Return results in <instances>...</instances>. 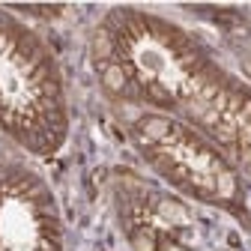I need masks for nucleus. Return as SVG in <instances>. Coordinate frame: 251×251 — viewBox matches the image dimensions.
<instances>
[{"label":"nucleus","instance_id":"obj_1","mask_svg":"<svg viewBox=\"0 0 251 251\" xmlns=\"http://www.w3.org/2000/svg\"><path fill=\"white\" fill-rule=\"evenodd\" d=\"M102 84H105V90L111 93V96H120V93H126V87H129L126 69H123V66H117V63L105 66V69H102Z\"/></svg>","mask_w":251,"mask_h":251},{"label":"nucleus","instance_id":"obj_2","mask_svg":"<svg viewBox=\"0 0 251 251\" xmlns=\"http://www.w3.org/2000/svg\"><path fill=\"white\" fill-rule=\"evenodd\" d=\"M138 129H141V135L147 141H162L168 135V120L165 117H144L138 123Z\"/></svg>","mask_w":251,"mask_h":251},{"label":"nucleus","instance_id":"obj_3","mask_svg":"<svg viewBox=\"0 0 251 251\" xmlns=\"http://www.w3.org/2000/svg\"><path fill=\"white\" fill-rule=\"evenodd\" d=\"M159 215L165 218L168 225H185V222H188L185 206L176 203V201H159Z\"/></svg>","mask_w":251,"mask_h":251},{"label":"nucleus","instance_id":"obj_4","mask_svg":"<svg viewBox=\"0 0 251 251\" xmlns=\"http://www.w3.org/2000/svg\"><path fill=\"white\" fill-rule=\"evenodd\" d=\"M215 195L222 198V201L236 198V176L230 171H218V176H215Z\"/></svg>","mask_w":251,"mask_h":251},{"label":"nucleus","instance_id":"obj_5","mask_svg":"<svg viewBox=\"0 0 251 251\" xmlns=\"http://www.w3.org/2000/svg\"><path fill=\"white\" fill-rule=\"evenodd\" d=\"M111 51H114L111 36L105 33V30H99L96 39H93V57H96V60H108V57H111Z\"/></svg>","mask_w":251,"mask_h":251},{"label":"nucleus","instance_id":"obj_6","mask_svg":"<svg viewBox=\"0 0 251 251\" xmlns=\"http://www.w3.org/2000/svg\"><path fill=\"white\" fill-rule=\"evenodd\" d=\"M132 245H135V251H155V236L150 230H138L132 236Z\"/></svg>","mask_w":251,"mask_h":251}]
</instances>
